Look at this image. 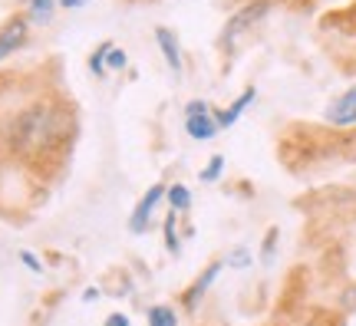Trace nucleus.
<instances>
[{
	"label": "nucleus",
	"mask_w": 356,
	"mask_h": 326,
	"mask_svg": "<svg viewBox=\"0 0 356 326\" xmlns=\"http://www.w3.org/2000/svg\"><path fill=\"white\" fill-rule=\"evenodd\" d=\"M221 270H225V261L208 263L202 274L195 277V284H191V287L185 290V293H181V307H185L188 313H195V310H198V303L204 300V293H208V290L215 287V280L221 277Z\"/></svg>",
	"instance_id": "nucleus-7"
},
{
	"label": "nucleus",
	"mask_w": 356,
	"mask_h": 326,
	"mask_svg": "<svg viewBox=\"0 0 356 326\" xmlns=\"http://www.w3.org/2000/svg\"><path fill=\"white\" fill-rule=\"evenodd\" d=\"M155 43H159V50H162V56H165L168 70L175 76H181V70H185V60H181V47H178V37L168 30V26H155Z\"/></svg>",
	"instance_id": "nucleus-9"
},
{
	"label": "nucleus",
	"mask_w": 356,
	"mask_h": 326,
	"mask_svg": "<svg viewBox=\"0 0 356 326\" xmlns=\"http://www.w3.org/2000/svg\"><path fill=\"white\" fill-rule=\"evenodd\" d=\"M56 10H60V3H56V0H26V20H30V26L53 24Z\"/></svg>",
	"instance_id": "nucleus-10"
},
{
	"label": "nucleus",
	"mask_w": 356,
	"mask_h": 326,
	"mask_svg": "<svg viewBox=\"0 0 356 326\" xmlns=\"http://www.w3.org/2000/svg\"><path fill=\"white\" fill-rule=\"evenodd\" d=\"M175 221H178V211H172L165 218V251L168 254H178V251H181V241H178V234H175Z\"/></svg>",
	"instance_id": "nucleus-17"
},
{
	"label": "nucleus",
	"mask_w": 356,
	"mask_h": 326,
	"mask_svg": "<svg viewBox=\"0 0 356 326\" xmlns=\"http://www.w3.org/2000/svg\"><path fill=\"white\" fill-rule=\"evenodd\" d=\"M129 66V53L119 50V47H109V56H106V70L109 73H122Z\"/></svg>",
	"instance_id": "nucleus-18"
},
{
	"label": "nucleus",
	"mask_w": 356,
	"mask_h": 326,
	"mask_svg": "<svg viewBox=\"0 0 356 326\" xmlns=\"http://www.w3.org/2000/svg\"><path fill=\"white\" fill-rule=\"evenodd\" d=\"M340 303H343V310H346V313H353V310H356V287L343 290V300H340Z\"/></svg>",
	"instance_id": "nucleus-20"
},
{
	"label": "nucleus",
	"mask_w": 356,
	"mask_h": 326,
	"mask_svg": "<svg viewBox=\"0 0 356 326\" xmlns=\"http://www.w3.org/2000/svg\"><path fill=\"white\" fill-rule=\"evenodd\" d=\"M270 10H274V0H248L244 7H238V10L231 13L228 24L221 26L218 47H221L225 53L234 50V43H238L241 37H248L257 24H264L267 17H270Z\"/></svg>",
	"instance_id": "nucleus-2"
},
{
	"label": "nucleus",
	"mask_w": 356,
	"mask_h": 326,
	"mask_svg": "<svg viewBox=\"0 0 356 326\" xmlns=\"http://www.w3.org/2000/svg\"><path fill=\"white\" fill-rule=\"evenodd\" d=\"M165 201L172 204V211H178V214L191 211V191H188V185H181V181L168 185V188H165Z\"/></svg>",
	"instance_id": "nucleus-11"
},
{
	"label": "nucleus",
	"mask_w": 356,
	"mask_h": 326,
	"mask_svg": "<svg viewBox=\"0 0 356 326\" xmlns=\"http://www.w3.org/2000/svg\"><path fill=\"white\" fill-rule=\"evenodd\" d=\"M102 326H132V323H129V316H126V313H109Z\"/></svg>",
	"instance_id": "nucleus-21"
},
{
	"label": "nucleus",
	"mask_w": 356,
	"mask_h": 326,
	"mask_svg": "<svg viewBox=\"0 0 356 326\" xmlns=\"http://www.w3.org/2000/svg\"><path fill=\"white\" fill-rule=\"evenodd\" d=\"M221 175H225V155H211V158H208V165L198 172L202 185H215Z\"/></svg>",
	"instance_id": "nucleus-13"
},
{
	"label": "nucleus",
	"mask_w": 356,
	"mask_h": 326,
	"mask_svg": "<svg viewBox=\"0 0 356 326\" xmlns=\"http://www.w3.org/2000/svg\"><path fill=\"white\" fill-rule=\"evenodd\" d=\"M60 3V10H79V7H86L89 0H56Z\"/></svg>",
	"instance_id": "nucleus-22"
},
{
	"label": "nucleus",
	"mask_w": 356,
	"mask_h": 326,
	"mask_svg": "<svg viewBox=\"0 0 356 326\" xmlns=\"http://www.w3.org/2000/svg\"><path fill=\"white\" fill-rule=\"evenodd\" d=\"M96 297H99V293H96V287H86V293H83V300H96Z\"/></svg>",
	"instance_id": "nucleus-23"
},
{
	"label": "nucleus",
	"mask_w": 356,
	"mask_h": 326,
	"mask_svg": "<svg viewBox=\"0 0 356 326\" xmlns=\"http://www.w3.org/2000/svg\"><path fill=\"white\" fill-rule=\"evenodd\" d=\"M109 47H113V43H99L96 50L89 53V73L99 76V79L109 73V70H106V56H109Z\"/></svg>",
	"instance_id": "nucleus-14"
},
{
	"label": "nucleus",
	"mask_w": 356,
	"mask_h": 326,
	"mask_svg": "<svg viewBox=\"0 0 356 326\" xmlns=\"http://www.w3.org/2000/svg\"><path fill=\"white\" fill-rule=\"evenodd\" d=\"M254 99H257V86H248L238 99L231 102V106H225V109H211V113H215V119H218V126H221V129L238 126V119L248 113V106H251Z\"/></svg>",
	"instance_id": "nucleus-8"
},
{
	"label": "nucleus",
	"mask_w": 356,
	"mask_h": 326,
	"mask_svg": "<svg viewBox=\"0 0 356 326\" xmlns=\"http://www.w3.org/2000/svg\"><path fill=\"white\" fill-rule=\"evenodd\" d=\"M185 132H188V138H195V142H211V138L221 132L211 106L204 99L185 102Z\"/></svg>",
	"instance_id": "nucleus-3"
},
{
	"label": "nucleus",
	"mask_w": 356,
	"mask_h": 326,
	"mask_svg": "<svg viewBox=\"0 0 356 326\" xmlns=\"http://www.w3.org/2000/svg\"><path fill=\"white\" fill-rule=\"evenodd\" d=\"M323 122L330 129H356V83L346 86L340 96H333L323 109Z\"/></svg>",
	"instance_id": "nucleus-5"
},
{
	"label": "nucleus",
	"mask_w": 356,
	"mask_h": 326,
	"mask_svg": "<svg viewBox=\"0 0 356 326\" xmlns=\"http://www.w3.org/2000/svg\"><path fill=\"white\" fill-rule=\"evenodd\" d=\"M145 320H149V326H178V313L168 307V303H155V307H149Z\"/></svg>",
	"instance_id": "nucleus-12"
},
{
	"label": "nucleus",
	"mask_w": 356,
	"mask_h": 326,
	"mask_svg": "<svg viewBox=\"0 0 356 326\" xmlns=\"http://www.w3.org/2000/svg\"><path fill=\"white\" fill-rule=\"evenodd\" d=\"M7 149L17 158L37 162L47 158L56 145H70L73 132H70V109L60 106L56 99H33L24 109H17L7 122Z\"/></svg>",
	"instance_id": "nucleus-1"
},
{
	"label": "nucleus",
	"mask_w": 356,
	"mask_h": 326,
	"mask_svg": "<svg viewBox=\"0 0 356 326\" xmlns=\"http://www.w3.org/2000/svg\"><path fill=\"white\" fill-rule=\"evenodd\" d=\"M165 188H168V185L155 181L152 188H149V191H145V195L139 198V204L132 208V218H129V231H132V234H145V231H149L155 208H159V204L165 201Z\"/></svg>",
	"instance_id": "nucleus-6"
},
{
	"label": "nucleus",
	"mask_w": 356,
	"mask_h": 326,
	"mask_svg": "<svg viewBox=\"0 0 356 326\" xmlns=\"http://www.w3.org/2000/svg\"><path fill=\"white\" fill-rule=\"evenodd\" d=\"M20 261H24L26 267L33 270V274H40V270H43V263L37 261V254H30V251H20Z\"/></svg>",
	"instance_id": "nucleus-19"
},
{
	"label": "nucleus",
	"mask_w": 356,
	"mask_h": 326,
	"mask_svg": "<svg viewBox=\"0 0 356 326\" xmlns=\"http://www.w3.org/2000/svg\"><path fill=\"white\" fill-rule=\"evenodd\" d=\"M254 263V257H251V251L248 247H234V251H228V257H225V267H231V270H248Z\"/></svg>",
	"instance_id": "nucleus-15"
},
{
	"label": "nucleus",
	"mask_w": 356,
	"mask_h": 326,
	"mask_svg": "<svg viewBox=\"0 0 356 326\" xmlns=\"http://www.w3.org/2000/svg\"><path fill=\"white\" fill-rule=\"evenodd\" d=\"M277 238H280L277 227H267L264 244H261V263H264V267H270V263H274V254H277Z\"/></svg>",
	"instance_id": "nucleus-16"
},
{
	"label": "nucleus",
	"mask_w": 356,
	"mask_h": 326,
	"mask_svg": "<svg viewBox=\"0 0 356 326\" xmlns=\"http://www.w3.org/2000/svg\"><path fill=\"white\" fill-rule=\"evenodd\" d=\"M30 43V20L26 13H13L0 24V63L10 60L13 53H20Z\"/></svg>",
	"instance_id": "nucleus-4"
}]
</instances>
